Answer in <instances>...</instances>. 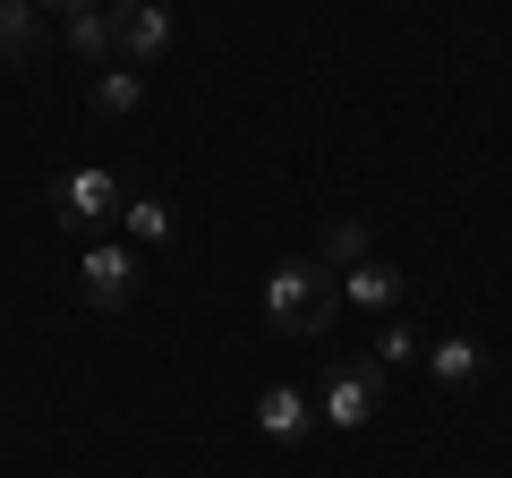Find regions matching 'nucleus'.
I'll return each instance as SVG.
<instances>
[{"mask_svg": "<svg viewBox=\"0 0 512 478\" xmlns=\"http://www.w3.org/2000/svg\"><path fill=\"white\" fill-rule=\"evenodd\" d=\"M342 308H359V316H402V265H393V257L350 265V274H342Z\"/></svg>", "mask_w": 512, "mask_h": 478, "instance_id": "7", "label": "nucleus"}, {"mask_svg": "<svg viewBox=\"0 0 512 478\" xmlns=\"http://www.w3.org/2000/svg\"><path fill=\"white\" fill-rule=\"evenodd\" d=\"M77 291H86V308L120 316L128 299L146 291V274H137V248H128V239H94V248H86V265H77Z\"/></svg>", "mask_w": 512, "mask_h": 478, "instance_id": "4", "label": "nucleus"}, {"mask_svg": "<svg viewBox=\"0 0 512 478\" xmlns=\"http://www.w3.org/2000/svg\"><path fill=\"white\" fill-rule=\"evenodd\" d=\"M111 43H120V60H163L171 43H180V9L171 0H111Z\"/></svg>", "mask_w": 512, "mask_h": 478, "instance_id": "5", "label": "nucleus"}, {"mask_svg": "<svg viewBox=\"0 0 512 478\" xmlns=\"http://www.w3.org/2000/svg\"><path fill=\"white\" fill-rule=\"evenodd\" d=\"M367 257H376V239H367L359 214H333L325 231H316V265H325V274H350V265H367Z\"/></svg>", "mask_w": 512, "mask_h": 478, "instance_id": "11", "label": "nucleus"}, {"mask_svg": "<svg viewBox=\"0 0 512 478\" xmlns=\"http://www.w3.org/2000/svg\"><path fill=\"white\" fill-rule=\"evenodd\" d=\"M427 376H436L444 393L487 385V342H470V333H444V342H427Z\"/></svg>", "mask_w": 512, "mask_h": 478, "instance_id": "8", "label": "nucleus"}, {"mask_svg": "<svg viewBox=\"0 0 512 478\" xmlns=\"http://www.w3.org/2000/svg\"><path fill=\"white\" fill-rule=\"evenodd\" d=\"M256 436L265 444H308L316 436V393L308 385H265L256 393Z\"/></svg>", "mask_w": 512, "mask_h": 478, "instance_id": "6", "label": "nucleus"}, {"mask_svg": "<svg viewBox=\"0 0 512 478\" xmlns=\"http://www.w3.org/2000/svg\"><path fill=\"white\" fill-rule=\"evenodd\" d=\"M376 410H384V368H376V359H342V368H325V385H316V427L359 436Z\"/></svg>", "mask_w": 512, "mask_h": 478, "instance_id": "3", "label": "nucleus"}, {"mask_svg": "<svg viewBox=\"0 0 512 478\" xmlns=\"http://www.w3.org/2000/svg\"><path fill=\"white\" fill-rule=\"evenodd\" d=\"M120 231H128V248H163V239H171V197H154V188H128Z\"/></svg>", "mask_w": 512, "mask_h": 478, "instance_id": "13", "label": "nucleus"}, {"mask_svg": "<svg viewBox=\"0 0 512 478\" xmlns=\"http://www.w3.org/2000/svg\"><path fill=\"white\" fill-rule=\"evenodd\" d=\"M256 308H265V325L282 342H325L333 316H342V274H325L316 257H282L265 274V291H256Z\"/></svg>", "mask_w": 512, "mask_h": 478, "instance_id": "1", "label": "nucleus"}, {"mask_svg": "<svg viewBox=\"0 0 512 478\" xmlns=\"http://www.w3.org/2000/svg\"><path fill=\"white\" fill-rule=\"evenodd\" d=\"M86 103H94V120H128V111H146V69H94Z\"/></svg>", "mask_w": 512, "mask_h": 478, "instance_id": "12", "label": "nucleus"}, {"mask_svg": "<svg viewBox=\"0 0 512 478\" xmlns=\"http://www.w3.org/2000/svg\"><path fill=\"white\" fill-rule=\"evenodd\" d=\"M60 43H69V60H86V69H111V60H120V43H111V0L103 9H69V18H60Z\"/></svg>", "mask_w": 512, "mask_h": 478, "instance_id": "9", "label": "nucleus"}, {"mask_svg": "<svg viewBox=\"0 0 512 478\" xmlns=\"http://www.w3.org/2000/svg\"><path fill=\"white\" fill-rule=\"evenodd\" d=\"M0 60L9 69H43V9L35 0H0Z\"/></svg>", "mask_w": 512, "mask_h": 478, "instance_id": "10", "label": "nucleus"}, {"mask_svg": "<svg viewBox=\"0 0 512 478\" xmlns=\"http://www.w3.org/2000/svg\"><path fill=\"white\" fill-rule=\"evenodd\" d=\"M367 359H376V368H410V359H427V333L410 325V316H376V333H367Z\"/></svg>", "mask_w": 512, "mask_h": 478, "instance_id": "14", "label": "nucleus"}, {"mask_svg": "<svg viewBox=\"0 0 512 478\" xmlns=\"http://www.w3.org/2000/svg\"><path fill=\"white\" fill-rule=\"evenodd\" d=\"M120 205H128L120 171H111V163H77V171H60V180H52V231L94 239L103 222H120Z\"/></svg>", "mask_w": 512, "mask_h": 478, "instance_id": "2", "label": "nucleus"}, {"mask_svg": "<svg viewBox=\"0 0 512 478\" xmlns=\"http://www.w3.org/2000/svg\"><path fill=\"white\" fill-rule=\"evenodd\" d=\"M35 9H60V18H69V9H103V0H35Z\"/></svg>", "mask_w": 512, "mask_h": 478, "instance_id": "15", "label": "nucleus"}]
</instances>
